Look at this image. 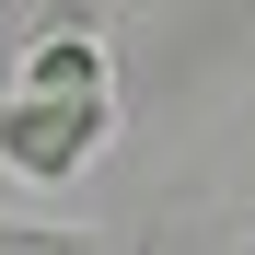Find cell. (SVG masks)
<instances>
[{
    "label": "cell",
    "mask_w": 255,
    "mask_h": 255,
    "mask_svg": "<svg viewBox=\"0 0 255 255\" xmlns=\"http://www.w3.org/2000/svg\"><path fill=\"white\" fill-rule=\"evenodd\" d=\"M93 139H105V105H58V93L0 105V162H12V174H70Z\"/></svg>",
    "instance_id": "6da1fadb"
},
{
    "label": "cell",
    "mask_w": 255,
    "mask_h": 255,
    "mask_svg": "<svg viewBox=\"0 0 255 255\" xmlns=\"http://www.w3.org/2000/svg\"><path fill=\"white\" fill-rule=\"evenodd\" d=\"M23 93H58V105H105V58H93V35H47V47L23 58Z\"/></svg>",
    "instance_id": "7a4b0ae2"
}]
</instances>
